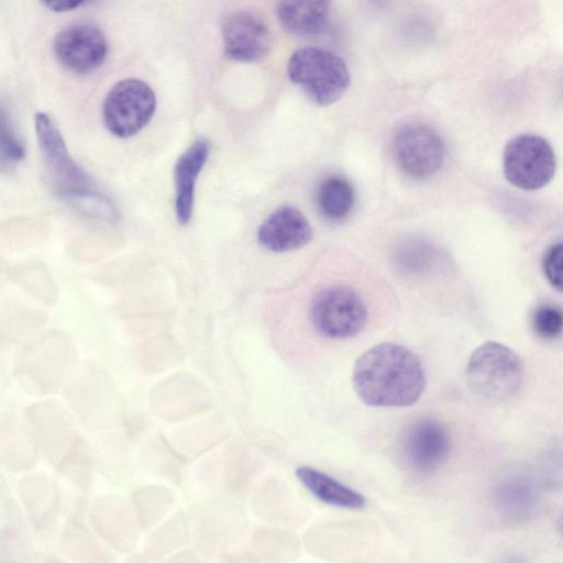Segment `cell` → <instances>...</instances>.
Listing matches in <instances>:
<instances>
[{
  "label": "cell",
  "instance_id": "obj_1",
  "mask_svg": "<svg viewBox=\"0 0 563 563\" xmlns=\"http://www.w3.org/2000/svg\"><path fill=\"white\" fill-rule=\"evenodd\" d=\"M352 379L358 398L373 407H409L418 401L427 384L419 357L391 342L365 351L354 364Z\"/></svg>",
  "mask_w": 563,
  "mask_h": 563
},
{
  "label": "cell",
  "instance_id": "obj_2",
  "mask_svg": "<svg viewBox=\"0 0 563 563\" xmlns=\"http://www.w3.org/2000/svg\"><path fill=\"white\" fill-rule=\"evenodd\" d=\"M471 390L484 400L500 402L511 398L523 379L519 355L505 344L488 341L477 346L466 364Z\"/></svg>",
  "mask_w": 563,
  "mask_h": 563
},
{
  "label": "cell",
  "instance_id": "obj_3",
  "mask_svg": "<svg viewBox=\"0 0 563 563\" xmlns=\"http://www.w3.org/2000/svg\"><path fill=\"white\" fill-rule=\"evenodd\" d=\"M35 133L53 190L79 209L96 196L92 181L70 157L66 144L52 118L45 112L34 117Z\"/></svg>",
  "mask_w": 563,
  "mask_h": 563
},
{
  "label": "cell",
  "instance_id": "obj_4",
  "mask_svg": "<svg viewBox=\"0 0 563 563\" xmlns=\"http://www.w3.org/2000/svg\"><path fill=\"white\" fill-rule=\"evenodd\" d=\"M290 80L318 104L336 102L350 86V71L342 57L319 47H301L288 60Z\"/></svg>",
  "mask_w": 563,
  "mask_h": 563
},
{
  "label": "cell",
  "instance_id": "obj_5",
  "mask_svg": "<svg viewBox=\"0 0 563 563\" xmlns=\"http://www.w3.org/2000/svg\"><path fill=\"white\" fill-rule=\"evenodd\" d=\"M307 318L319 335L343 340L360 333L367 322V308L360 294L346 285H331L311 297Z\"/></svg>",
  "mask_w": 563,
  "mask_h": 563
},
{
  "label": "cell",
  "instance_id": "obj_6",
  "mask_svg": "<svg viewBox=\"0 0 563 563\" xmlns=\"http://www.w3.org/2000/svg\"><path fill=\"white\" fill-rule=\"evenodd\" d=\"M503 167L506 179L522 190H537L548 185L556 168L551 144L542 136L523 133L505 146Z\"/></svg>",
  "mask_w": 563,
  "mask_h": 563
},
{
  "label": "cell",
  "instance_id": "obj_7",
  "mask_svg": "<svg viewBox=\"0 0 563 563\" xmlns=\"http://www.w3.org/2000/svg\"><path fill=\"white\" fill-rule=\"evenodd\" d=\"M155 108V93L146 82L135 78L123 79L104 98L103 123L114 136L131 137L148 123Z\"/></svg>",
  "mask_w": 563,
  "mask_h": 563
},
{
  "label": "cell",
  "instance_id": "obj_8",
  "mask_svg": "<svg viewBox=\"0 0 563 563\" xmlns=\"http://www.w3.org/2000/svg\"><path fill=\"white\" fill-rule=\"evenodd\" d=\"M391 154L404 174L415 179H426L442 167L445 145L432 128L408 123L394 133Z\"/></svg>",
  "mask_w": 563,
  "mask_h": 563
},
{
  "label": "cell",
  "instance_id": "obj_9",
  "mask_svg": "<svg viewBox=\"0 0 563 563\" xmlns=\"http://www.w3.org/2000/svg\"><path fill=\"white\" fill-rule=\"evenodd\" d=\"M53 53L66 69L87 75L104 63L108 55V41L97 25L77 22L56 34L53 41Z\"/></svg>",
  "mask_w": 563,
  "mask_h": 563
},
{
  "label": "cell",
  "instance_id": "obj_10",
  "mask_svg": "<svg viewBox=\"0 0 563 563\" xmlns=\"http://www.w3.org/2000/svg\"><path fill=\"white\" fill-rule=\"evenodd\" d=\"M224 53L241 63L263 59L271 47V33L264 20L254 12L234 10L221 21Z\"/></svg>",
  "mask_w": 563,
  "mask_h": 563
},
{
  "label": "cell",
  "instance_id": "obj_11",
  "mask_svg": "<svg viewBox=\"0 0 563 563\" xmlns=\"http://www.w3.org/2000/svg\"><path fill=\"white\" fill-rule=\"evenodd\" d=\"M451 448L445 427L434 419H420L405 432L401 451L406 463L416 472L430 473L446 460Z\"/></svg>",
  "mask_w": 563,
  "mask_h": 563
},
{
  "label": "cell",
  "instance_id": "obj_12",
  "mask_svg": "<svg viewBox=\"0 0 563 563\" xmlns=\"http://www.w3.org/2000/svg\"><path fill=\"white\" fill-rule=\"evenodd\" d=\"M312 239V228L305 214L291 206L273 211L257 230V242L274 253L301 249Z\"/></svg>",
  "mask_w": 563,
  "mask_h": 563
},
{
  "label": "cell",
  "instance_id": "obj_13",
  "mask_svg": "<svg viewBox=\"0 0 563 563\" xmlns=\"http://www.w3.org/2000/svg\"><path fill=\"white\" fill-rule=\"evenodd\" d=\"M210 143L205 137H198L178 157L174 168L175 212L179 224L189 223L194 203L196 183L207 163Z\"/></svg>",
  "mask_w": 563,
  "mask_h": 563
},
{
  "label": "cell",
  "instance_id": "obj_14",
  "mask_svg": "<svg viewBox=\"0 0 563 563\" xmlns=\"http://www.w3.org/2000/svg\"><path fill=\"white\" fill-rule=\"evenodd\" d=\"M539 490L527 474L510 473L500 477L493 488L496 508L511 519L527 518L534 509Z\"/></svg>",
  "mask_w": 563,
  "mask_h": 563
},
{
  "label": "cell",
  "instance_id": "obj_15",
  "mask_svg": "<svg viewBox=\"0 0 563 563\" xmlns=\"http://www.w3.org/2000/svg\"><path fill=\"white\" fill-rule=\"evenodd\" d=\"M299 482L320 501L346 509H361L366 505L365 497L334 477L310 466L296 470Z\"/></svg>",
  "mask_w": 563,
  "mask_h": 563
},
{
  "label": "cell",
  "instance_id": "obj_16",
  "mask_svg": "<svg viewBox=\"0 0 563 563\" xmlns=\"http://www.w3.org/2000/svg\"><path fill=\"white\" fill-rule=\"evenodd\" d=\"M280 24L290 33L311 35L319 33L330 14L328 1H282L276 5Z\"/></svg>",
  "mask_w": 563,
  "mask_h": 563
},
{
  "label": "cell",
  "instance_id": "obj_17",
  "mask_svg": "<svg viewBox=\"0 0 563 563\" xmlns=\"http://www.w3.org/2000/svg\"><path fill=\"white\" fill-rule=\"evenodd\" d=\"M355 194L352 184L342 176L332 175L323 179L317 191V205L322 217L341 221L352 211Z\"/></svg>",
  "mask_w": 563,
  "mask_h": 563
},
{
  "label": "cell",
  "instance_id": "obj_18",
  "mask_svg": "<svg viewBox=\"0 0 563 563\" xmlns=\"http://www.w3.org/2000/svg\"><path fill=\"white\" fill-rule=\"evenodd\" d=\"M24 158V143L18 135L8 108L0 101V172H11Z\"/></svg>",
  "mask_w": 563,
  "mask_h": 563
},
{
  "label": "cell",
  "instance_id": "obj_19",
  "mask_svg": "<svg viewBox=\"0 0 563 563\" xmlns=\"http://www.w3.org/2000/svg\"><path fill=\"white\" fill-rule=\"evenodd\" d=\"M532 328L543 339H555L562 332V310L552 305L539 306L531 318Z\"/></svg>",
  "mask_w": 563,
  "mask_h": 563
},
{
  "label": "cell",
  "instance_id": "obj_20",
  "mask_svg": "<svg viewBox=\"0 0 563 563\" xmlns=\"http://www.w3.org/2000/svg\"><path fill=\"white\" fill-rule=\"evenodd\" d=\"M543 274L556 290L562 289V243H553L543 253L541 261Z\"/></svg>",
  "mask_w": 563,
  "mask_h": 563
},
{
  "label": "cell",
  "instance_id": "obj_21",
  "mask_svg": "<svg viewBox=\"0 0 563 563\" xmlns=\"http://www.w3.org/2000/svg\"><path fill=\"white\" fill-rule=\"evenodd\" d=\"M43 5L48 8L51 11L54 12H67L75 10L82 4H85L84 1H71V0H62V1H45L42 2Z\"/></svg>",
  "mask_w": 563,
  "mask_h": 563
}]
</instances>
